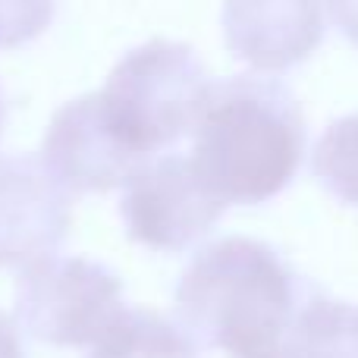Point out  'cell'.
<instances>
[{"mask_svg":"<svg viewBox=\"0 0 358 358\" xmlns=\"http://www.w3.org/2000/svg\"><path fill=\"white\" fill-rule=\"evenodd\" d=\"M227 204L201 182L189 157L157 155L123 185L120 217L129 239L155 252H189L204 239Z\"/></svg>","mask_w":358,"mask_h":358,"instance_id":"5b68a950","label":"cell"},{"mask_svg":"<svg viewBox=\"0 0 358 358\" xmlns=\"http://www.w3.org/2000/svg\"><path fill=\"white\" fill-rule=\"evenodd\" d=\"M192 167L223 204H264L286 189L305 155V120L277 79L229 76L210 82L195 123Z\"/></svg>","mask_w":358,"mask_h":358,"instance_id":"7a4b0ae2","label":"cell"},{"mask_svg":"<svg viewBox=\"0 0 358 358\" xmlns=\"http://www.w3.org/2000/svg\"><path fill=\"white\" fill-rule=\"evenodd\" d=\"M311 173L334 198L358 208V113L324 129L311 151Z\"/></svg>","mask_w":358,"mask_h":358,"instance_id":"8fae6325","label":"cell"},{"mask_svg":"<svg viewBox=\"0 0 358 358\" xmlns=\"http://www.w3.org/2000/svg\"><path fill=\"white\" fill-rule=\"evenodd\" d=\"M334 25L358 48V0H327Z\"/></svg>","mask_w":358,"mask_h":358,"instance_id":"4fadbf2b","label":"cell"},{"mask_svg":"<svg viewBox=\"0 0 358 358\" xmlns=\"http://www.w3.org/2000/svg\"><path fill=\"white\" fill-rule=\"evenodd\" d=\"M57 13V0H0V48H22L35 41Z\"/></svg>","mask_w":358,"mask_h":358,"instance_id":"7c38bea8","label":"cell"},{"mask_svg":"<svg viewBox=\"0 0 358 358\" xmlns=\"http://www.w3.org/2000/svg\"><path fill=\"white\" fill-rule=\"evenodd\" d=\"M123 308V280L110 267L73 255H50L16 283V324L57 349L92 346Z\"/></svg>","mask_w":358,"mask_h":358,"instance_id":"277c9868","label":"cell"},{"mask_svg":"<svg viewBox=\"0 0 358 358\" xmlns=\"http://www.w3.org/2000/svg\"><path fill=\"white\" fill-rule=\"evenodd\" d=\"M283 358H358V305L315 289L292 321Z\"/></svg>","mask_w":358,"mask_h":358,"instance_id":"30bf717a","label":"cell"},{"mask_svg":"<svg viewBox=\"0 0 358 358\" xmlns=\"http://www.w3.org/2000/svg\"><path fill=\"white\" fill-rule=\"evenodd\" d=\"M3 123H6V101H3V88H0V136H3Z\"/></svg>","mask_w":358,"mask_h":358,"instance_id":"9a60e30c","label":"cell"},{"mask_svg":"<svg viewBox=\"0 0 358 358\" xmlns=\"http://www.w3.org/2000/svg\"><path fill=\"white\" fill-rule=\"evenodd\" d=\"M19 330L22 327L0 311V358H25L22 334H19Z\"/></svg>","mask_w":358,"mask_h":358,"instance_id":"5bb4252c","label":"cell"},{"mask_svg":"<svg viewBox=\"0 0 358 358\" xmlns=\"http://www.w3.org/2000/svg\"><path fill=\"white\" fill-rule=\"evenodd\" d=\"M308 286L267 242L227 236L192 258L176 283V321L229 358H283Z\"/></svg>","mask_w":358,"mask_h":358,"instance_id":"6da1fadb","label":"cell"},{"mask_svg":"<svg viewBox=\"0 0 358 358\" xmlns=\"http://www.w3.org/2000/svg\"><path fill=\"white\" fill-rule=\"evenodd\" d=\"M223 41L258 73H286L324 41L321 0H223Z\"/></svg>","mask_w":358,"mask_h":358,"instance_id":"52a82bcc","label":"cell"},{"mask_svg":"<svg viewBox=\"0 0 358 358\" xmlns=\"http://www.w3.org/2000/svg\"><path fill=\"white\" fill-rule=\"evenodd\" d=\"M210 82L189 44L157 38L132 48L113 66L98 104L107 129L145 164L195 132Z\"/></svg>","mask_w":358,"mask_h":358,"instance_id":"3957f363","label":"cell"},{"mask_svg":"<svg viewBox=\"0 0 358 358\" xmlns=\"http://www.w3.org/2000/svg\"><path fill=\"white\" fill-rule=\"evenodd\" d=\"M41 161L69 192H110L142 167L107 129L98 92L69 101L50 117Z\"/></svg>","mask_w":358,"mask_h":358,"instance_id":"ba28073f","label":"cell"},{"mask_svg":"<svg viewBox=\"0 0 358 358\" xmlns=\"http://www.w3.org/2000/svg\"><path fill=\"white\" fill-rule=\"evenodd\" d=\"M73 192L35 155L0 157V267L57 255L73 220Z\"/></svg>","mask_w":358,"mask_h":358,"instance_id":"8992f818","label":"cell"},{"mask_svg":"<svg viewBox=\"0 0 358 358\" xmlns=\"http://www.w3.org/2000/svg\"><path fill=\"white\" fill-rule=\"evenodd\" d=\"M88 358H198V343L179 321L123 305L92 343Z\"/></svg>","mask_w":358,"mask_h":358,"instance_id":"9c48e42d","label":"cell"}]
</instances>
